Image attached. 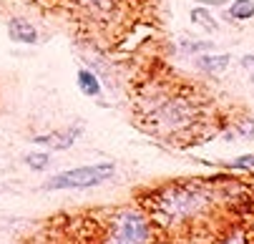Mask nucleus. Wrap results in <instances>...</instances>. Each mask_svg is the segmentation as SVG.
<instances>
[{
  "label": "nucleus",
  "instance_id": "1",
  "mask_svg": "<svg viewBox=\"0 0 254 244\" xmlns=\"http://www.w3.org/2000/svg\"><path fill=\"white\" fill-rule=\"evenodd\" d=\"M206 204H209L206 189H201L196 184H176V186L161 189L154 196L151 212L164 224H176V222H187V219L196 217Z\"/></svg>",
  "mask_w": 254,
  "mask_h": 244
},
{
  "label": "nucleus",
  "instance_id": "2",
  "mask_svg": "<svg viewBox=\"0 0 254 244\" xmlns=\"http://www.w3.org/2000/svg\"><path fill=\"white\" fill-rule=\"evenodd\" d=\"M151 224L136 209H121L111 217L103 244H149Z\"/></svg>",
  "mask_w": 254,
  "mask_h": 244
},
{
  "label": "nucleus",
  "instance_id": "3",
  "mask_svg": "<svg viewBox=\"0 0 254 244\" xmlns=\"http://www.w3.org/2000/svg\"><path fill=\"white\" fill-rule=\"evenodd\" d=\"M116 166L114 164H93V166H78L70 171H61L46 182V189H91L114 177Z\"/></svg>",
  "mask_w": 254,
  "mask_h": 244
},
{
  "label": "nucleus",
  "instance_id": "4",
  "mask_svg": "<svg viewBox=\"0 0 254 244\" xmlns=\"http://www.w3.org/2000/svg\"><path fill=\"white\" fill-rule=\"evenodd\" d=\"M191 119H194V103L184 101V98H169V101L164 98L151 109L154 128H161V131L187 128L191 123Z\"/></svg>",
  "mask_w": 254,
  "mask_h": 244
},
{
  "label": "nucleus",
  "instance_id": "5",
  "mask_svg": "<svg viewBox=\"0 0 254 244\" xmlns=\"http://www.w3.org/2000/svg\"><path fill=\"white\" fill-rule=\"evenodd\" d=\"M8 36H10V41H15V43L33 46L35 41H38V30H35V25H30L25 18H10V23H8Z\"/></svg>",
  "mask_w": 254,
  "mask_h": 244
},
{
  "label": "nucleus",
  "instance_id": "6",
  "mask_svg": "<svg viewBox=\"0 0 254 244\" xmlns=\"http://www.w3.org/2000/svg\"><path fill=\"white\" fill-rule=\"evenodd\" d=\"M81 136V128H65V131H58V133H48V136H35L33 141L35 144H51L53 149H68L73 146V141Z\"/></svg>",
  "mask_w": 254,
  "mask_h": 244
},
{
  "label": "nucleus",
  "instance_id": "7",
  "mask_svg": "<svg viewBox=\"0 0 254 244\" xmlns=\"http://www.w3.org/2000/svg\"><path fill=\"white\" fill-rule=\"evenodd\" d=\"M78 86H81V93H86V96H98L101 93V81L96 78L93 71H88V68H81L78 71Z\"/></svg>",
  "mask_w": 254,
  "mask_h": 244
},
{
  "label": "nucleus",
  "instance_id": "8",
  "mask_svg": "<svg viewBox=\"0 0 254 244\" xmlns=\"http://www.w3.org/2000/svg\"><path fill=\"white\" fill-rule=\"evenodd\" d=\"M196 65L209 73H222L229 65V56H201V58H196Z\"/></svg>",
  "mask_w": 254,
  "mask_h": 244
},
{
  "label": "nucleus",
  "instance_id": "9",
  "mask_svg": "<svg viewBox=\"0 0 254 244\" xmlns=\"http://www.w3.org/2000/svg\"><path fill=\"white\" fill-rule=\"evenodd\" d=\"M227 18H234V20H249V18H254V0H234V3L229 5Z\"/></svg>",
  "mask_w": 254,
  "mask_h": 244
},
{
  "label": "nucleus",
  "instance_id": "10",
  "mask_svg": "<svg viewBox=\"0 0 254 244\" xmlns=\"http://www.w3.org/2000/svg\"><path fill=\"white\" fill-rule=\"evenodd\" d=\"M191 20L194 23H201V28H206V30H216L219 25H216V20L209 15V10H204V8H194L191 10Z\"/></svg>",
  "mask_w": 254,
  "mask_h": 244
},
{
  "label": "nucleus",
  "instance_id": "11",
  "mask_svg": "<svg viewBox=\"0 0 254 244\" xmlns=\"http://www.w3.org/2000/svg\"><path fill=\"white\" fill-rule=\"evenodd\" d=\"M25 164H28L33 171H43V169H48L51 156H48V154H28V156H25Z\"/></svg>",
  "mask_w": 254,
  "mask_h": 244
},
{
  "label": "nucleus",
  "instance_id": "12",
  "mask_svg": "<svg viewBox=\"0 0 254 244\" xmlns=\"http://www.w3.org/2000/svg\"><path fill=\"white\" fill-rule=\"evenodd\" d=\"M211 48H214L211 41H194V43H187V46H184L187 53H206V51H211Z\"/></svg>",
  "mask_w": 254,
  "mask_h": 244
},
{
  "label": "nucleus",
  "instance_id": "13",
  "mask_svg": "<svg viewBox=\"0 0 254 244\" xmlns=\"http://www.w3.org/2000/svg\"><path fill=\"white\" fill-rule=\"evenodd\" d=\"M229 166L232 169H254V154H244V156L234 159Z\"/></svg>",
  "mask_w": 254,
  "mask_h": 244
},
{
  "label": "nucleus",
  "instance_id": "14",
  "mask_svg": "<svg viewBox=\"0 0 254 244\" xmlns=\"http://www.w3.org/2000/svg\"><path fill=\"white\" fill-rule=\"evenodd\" d=\"M219 244H247V242H244V237H242V234H232V237L222 239Z\"/></svg>",
  "mask_w": 254,
  "mask_h": 244
}]
</instances>
